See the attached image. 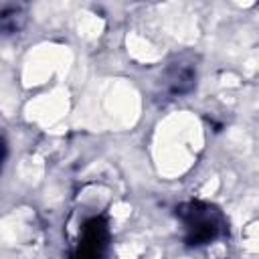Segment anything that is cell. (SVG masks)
Returning <instances> with one entry per match:
<instances>
[{
	"mask_svg": "<svg viewBox=\"0 0 259 259\" xmlns=\"http://www.w3.org/2000/svg\"><path fill=\"white\" fill-rule=\"evenodd\" d=\"M180 219L184 223V229L188 233L190 245H202L210 239H214L221 233V214L206 204L192 202L186 208L180 210Z\"/></svg>",
	"mask_w": 259,
	"mask_h": 259,
	"instance_id": "obj_1",
	"label": "cell"
},
{
	"mask_svg": "<svg viewBox=\"0 0 259 259\" xmlns=\"http://www.w3.org/2000/svg\"><path fill=\"white\" fill-rule=\"evenodd\" d=\"M107 245V229L99 219H91L81 229V239L75 245L73 259H101Z\"/></svg>",
	"mask_w": 259,
	"mask_h": 259,
	"instance_id": "obj_2",
	"label": "cell"
}]
</instances>
